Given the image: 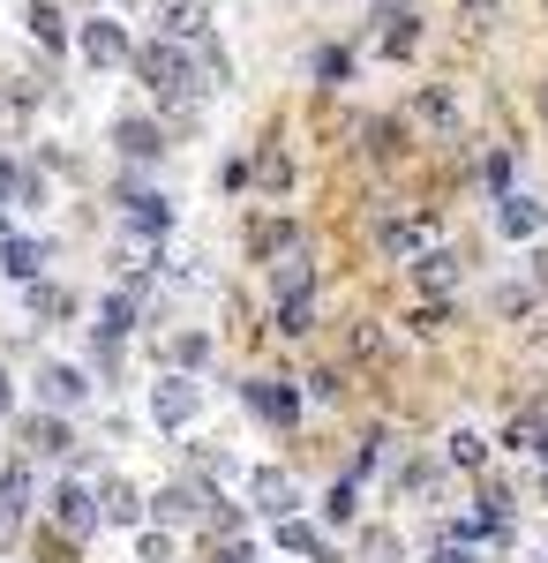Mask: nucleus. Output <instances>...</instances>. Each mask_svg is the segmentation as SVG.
<instances>
[{
	"instance_id": "72a5a7b5",
	"label": "nucleus",
	"mask_w": 548,
	"mask_h": 563,
	"mask_svg": "<svg viewBox=\"0 0 548 563\" xmlns=\"http://www.w3.org/2000/svg\"><path fill=\"white\" fill-rule=\"evenodd\" d=\"M541 346H548V331H541Z\"/></svg>"
},
{
	"instance_id": "b1692460",
	"label": "nucleus",
	"mask_w": 548,
	"mask_h": 563,
	"mask_svg": "<svg viewBox=\"0 0 548 563\" xmlns=\"http://www.w3.org/2000/svg\"><path fill=\"white\" fill-rule=\"evenodd\" d=\"M308 323H316V308H308V294H294V301H278V331H286V339H300Z\"/></svg>"
},
{
	"instance_id": "20e7f679",
	"label": "nucleus",
	"mask_w": 548,
	"mask_h": 563,
	"mask_svg": "<svg viewBox=\"0 0 548 563\" xmlns=\"http://www.w3.org/2000/svg\"><path fill=\"white\" fill-rule=\"evenodd\" d=\"M249 496H255V511H271V519H294V504H300L294 481L278 474V466H255V474H249Z\"/></svg>"
},
{
	"instance_id": "dca6fc26",
	"label": "nucleus",
	"mask_w": 548,
	"mask_h": 563,
	"mask_svg": "<svg viewBox=\"0 0 548 563\" xmlns=\"http://www.w3.org/2000/svg\"><path fill=\"white\" fill-rule=\"evenodd\" d=\"M98 519H113V526L143 519V504H135V488H128V481H106V488H98Z\"/></svg>"
},
{
	"instance_id": "a878e982",
	"label": "nucleus",
	"mask_w": 548,
	"mask_h": 563,
	"mask_svg": "<svg viewBox=\"0 0 548 563\" xmlns=\"http://www.w3.org/2000/svg\"><path fill=\"white\" fill-rule=\"evenodd\" d=\"M316 76H324V84H346V76H353V53H346V45H324V53H316Z\"/></svg>"
},
{
	"instance_id": "f3484780",
	"label": "nucleus",
	"mask_w": 548,
	"mask_h": 563,
	"mask_svg": "<svg viewBox=\"0 0 548 563\" xmlns=\"http://www.w3.org/2000/svg\"><path fill=\"white\" fill-rule=\"evenodd\" d=\"M128 323H135V301H106L98 308V353H113L128 339Z\"/></svg>"
},
{
	"instance_id": "6ab92c4d",
	"label": "nucleus",
	"mask_w": 548,
	"mask_h": 563,
	"mask_svg": "<svg viewBox=\"0 0 548 563\" xmlns=\"http://www.w3.org/2000/svg\"><path fill=\"white\" fill-rule=\"evenodd\" d=\"M39 263H45L39 241H8V249H0V271H8V278H39Z\"/></svg>"
},
{
	"instance_id": "5701e85b",
	"label": "nucleus",
	"mask_w": 548,
	"mask_h": 563,
	"mask_svg": "<svg viewBox=\"0 0 548 563\" xmlns=\"http://www.w3.org/2000/svg\"><path fill=\"white\" fill-rule=\"evenodd\" d=\"M308 278H316V271H308L300 256H286L278 271H271V286H278V301H294V294H308Z\"/></svg>"
},
{
	"instance_id": "9d476101",
	"label": "nucleus",
	"mask_w": 548,
	"mask_h": 563,
	"mask_svg": "<svg viewBox=\"0 0 548 563\" xmlns=\"http://www.w3.org/2000/svg\"><path fill=\"white\" fill-rule=\"evenodd\" d=\"M414 286H421V294H451V286H459V256H451V249L414 256Z\"/></svg>"
},
{
	"instance_id": "2eb2a0df",
	"label": "nucleus",
	"mask_w": 548,
	"mask_h": 563,
	"mask_svg": "<svg viewBox=\"0 0 548 563\" xmlns=\"http://www.w3.org/2000/svg\"><path fill=\"white\" fill-rule=\"evenodd\" d=\"M31 511V466H8L0 474V526H15Z\"/></svg>"
},
{
	"instance_id": "f8f14e48",
	"label": "nucleus",
	"mask_w": 548,
	"mask_h": 563,
	"mask_svg": "<svg viewBox=\"0 0 548 563\" xmlns=\"http://www.w3.org/2000/svg\"><path fill=\"white\" fill-rule=\"evenodd\" d=\"M383 256H428V225L421 218H383Z\"/></svg>"
},
{
	"instance_id": "c85d7f7f",
	"label": "nucleus",
	"mask_w": 548,
	"mask_h": 563,
	"mask_svg": "<svg viewBox=\"0 0 548 563\" xmlns=\"http://www.w3.org/2000/svg\"><path fill=\"white\" fill-rule=\"evenodd\" d=\"M428 563H481V549H473V541H459V533H443V541H436V556Z\"/></svg>"
},
{
	"instance_id": "39448f33",
	"label": "nucleus",
	"mask_w": 548,
	"mask_h": 563,
	"mask_svg": "<svg viewBox=\"0 0 548 563\" xmlns=\"http://www.w3.org/2000/svg\"><path fill=\"white\" fill-rule=\"evenodd\" d=\"M158 519L166 526H211V496L188 488V481H180V488H158Z\"/></svg>"
},
{
	"instance_id": "c756f323",
	"label": "nucleus",
	"mask_w": 548,
	"mask_h": 563,
	"mask_svg": "<svg viewBox=\"0 0 548 563\" xmlns=\"http://www.w3.org/2000/svg\"><path fill=\"white\" fill-rule=\"evenodd\" d=\"M353 504H361V488H353V481H338V488H331V504H324V519H353Z\"/></svg>"
},
{
	"instance_id": "bb28decb",
	"label": "nucleus",
	"mask_w": 548,
	"mask_h": 563,
	"mask_svg": "<svg viewBox=\"0 0 548 563\" xmlns=\"http://www.w3.org/2000/svg\"><path fill=\"white\" fill-rule=\"evenodd\" d=\"M481 459H489V435H473V429L451 435V466H481Z\"/></svg>"
},
{
	"instance_id": "2f4dec72",
	"label": "nucleus",
	"mask_w": 548,
	"mask_h": 563,
	"mask_svg": "<svg viewBox=\"0 0 548 563\" xmlns=\"http://www.w3.org/2000/svg\"><path fill=\"white\" fill-rule=\"evenodd\" d=\"M541 496H548V451H541Z\"/></svg>"
},
{
	"instance_id": "9b49d317",
	"label": "nucleus",
	"mask_w": 548,
	"mask_h": 563,
	"mask_svg": "<svg viewBox=\"0 0 548 563\" xmlns=\"http://www.w3.org/2000/svg\"><path fill=\"white\" fill-rule=\"evenodd\" d=\"M151 413H158L166 429H180V421L196 413V384H188V376H166V384H158V398H151Z\"/></svg>"
},
{
	"instance_id": "412c9836",
	"label": "nucleus",
	"mask_w": 548,
	"mask_h": 563,
	"mask_svg": "<svg viewBox=\"0 0 548 563\" xmlns=\"http://www.w3.org/2000/svg\"><path fill=\"white\" fill-rule=\"evenodd\" d=\"M278 549H300V556L331 563V549H324V541H316V533H308V526H300V519H278Z\"/></svg>"
},
{
	"instance_id": "7ed1b4c3",
	"label": "nucleus",
	"mask_w": 548,
	"mask_h": 563,
	"mask_svg": "<svg viewBox=\"0 0 548 563\" xmlns=\"http://www.w3.org/2000/svg\"><path fill=\"white\" fill-rule=\"evenodd\" d=\"M121 218L143 233V241L173 233V203H166V196H151V188H128V196H121Z\"/></svg>"
},
{
	"instance_id": "f257e3e1",
	"label": "nucleus",
	"mask_w": 548,
	"mask_h": 563,
	"mask_svg": "<svg viewBox=\"0 0 548 563\" xmlns=\"http://www.w3.org/2000/svg\"><path fill=\"white\" fill-rule=\"evenodd\" d=\"M143 76L166 90V98H188L196 90V68H188V53H180V38H166V45H151L143 53Z\"/></svg>"
},
{
	"instance_id": "ddd939ff",
	"label": "nucleus",
	"mask_w": 548,
	"mask_h": 563,
	"mask_svg": "<svg viewBox=\"0 0 548 563\" xmlns=\"http://www.w3.org/2000/svg\"><path fill=\"white\" fill-rule=\"evenodd\" d=\"M84 376H76V368H61V361H45V376H39V398L45 406H76V398H84Z\"/></svg>"
},
{
	"instance_id": "423d86ee",
	"label": "nucleus",
	"mask_w": 548,
	"mask_h": 563,
	"mask_svg": "<svg viewBox=\"0 0 548 563\" xmlns=\"http://www.w3.org/2000/svg\"><path fill=\"white\" fill-rule=\"evenodd\" d=\"M376 23H383V53H391V60H406L414 38H421V15H414V8H398V0H383Z\"/></svg>"
},
{
	"instance_id": "473e14b6",
	"label": "nucleus",
	"mask_w": 548,
	"mask_h": 563,
	"mask_svg": "<svg viewBox=\"0 0 548 563\" xmlns=\"http://www.w3.org/2000/svg\"><path fill=\"white\" fill-rule=\"evenodd\" d=\"M0 413H8V376H0Z\"/></svg>"
},
{
	"instance_id": "1a4fd4ad",
	"label": "nucleus",
	"mask_w": 548,
	"mask_h": 563,
	"mask_svg": "<svg viewBox=\"0 0 548 563\" xmlns=\"http://www.w3.org/2000/svg\"><path fill=\"white\" fill-rule=\"evenodd\" d=\"M113 143H121V158H135V166H151V158L166 151V135L151 129V121H135V113H128V121H113Z\"/></svg>"
},
{
	"instance_id": "7c9ffc66",
	"label": "nucleus",
	"mask_w": 548,
	"mask_h": 563,
	"mask_svg": "<svg viewBox=\"0 0 548 563\" xmlns=\"http://www.w3.org/2000/svg\"><path fill=\"white\" fill-rule=\"evenodd\" d=\"M218 563H255V549H249V541H233V549H218Z\"/></svg>"
},
{
	"instance_id": "aec40b11",
	"label": "nucleus",
	"mask_w": 548,
	"mask_h": 563,
	"mask_svg": "<svg viewBox=\"0 0 548 563\" xmlns=\"http://www.w3.org/2000/svg\"><path fill=\"white\" fill-rule=\"evenodd\" d=\"M414 113H421L428 129H459V98H451V90H421V106H414Z\"/></svg>"
},
{
	"instance_id": "4468645a",
	"label": "nucleus",
	"mask_w": 548,
	"mask_h": 563,
	"mask_svg": "<svg viewBox=\"0 0 548 563\" xmlns=\"http://www.w3.org/2000/svg\"><path fill=\"white\" fill-rule=\"evenodd\" d=\"M84 53L98 60V68H113V60H128V38H121V23H84Z\"/></svg>"
},
{
	"instance_id": "6e6552de",
	"label": "nucleus",
	"mask_w": 548,
	"mask_h": 563,
	"mask_svg": "<svg viewBox=\"0 0 548 563\" xmlns=\"http://www.w3.org/2000/svg\"><path fill=\"white\" fill-rule=\"evenodd\" d=\"M53 519L68 526V533H90V526H98V496L76 488V481H61V488H53Z\"/></svg>"
},
{
	"instance_id": "a211bd4d",
	"label": "nucleus",
	"mask_w": 548,
	"mask_h": 563,
	"mask_svg": "<svg viewBox=\"0 0 548 563\" xmlns=\"http://www.w3.org/2000/svg\"><path fill=\"white\" fill-rule=\"evenodd\" d=\"M504 443H511V451H526V459H541V451H548V413H526V421H511Z\"/></svg>"
},
{
	"instance_id": "f03ea898",
	"label": "nucleus",
	"mask_w": 548,
	"mask_h": 563,
	"mask_svg": "<svg viewBox=\"0 0 548 563\" xmlns=\"http://www.w3.org/2000/svg\"><path fill=\"white\" fill-rule=\"evenodd\" d=\"M241 398H249L255 413L271 421V429H294L300 421V390L294 384H271V376H255V384H241Z\"/></svg>"
},
{
	"instance_id": "cd10ccee",
	"label": "nucleus",
	"mask_w": 548,
	"mask_h": 563,
	"mask_svg": "<svg viewBox=\"0 0 548 563\" xmlns=\"http://www.w3.org/2000/svg\"><path fill=\"white\" fill-rule=\"evenodd\" d=\"M31 31H39L45 45H61V38H68V23H61V8H45V0L31 8Z\"/></svg>"
},
{
	"instance_id": "4be33fe9",
	"label": "nucleus",
	"mask_w": 548,
	"mask_h": 563,
	"mask_svg": "<svg viewBox=\"0 0 548 563\" xmlns=\"http://www.w3.org/2000/svg\"><path fill=\"white\" fill-rule=\"evenodd\" d=\"M249 249H255V256H278V249H294V225H286V218H263V225L249 233Z\"/></svg>"
},
{
	"instance_id": "393cba45",
	"label": "nucleus",
	"mask_w": 548,
	"mask_h": 563,
	"mask_svg": "<svg viewBox=\"0 0 548 563\" xmlns=\"http://www.w3.org/2000/svg\"><path fill=\"white\" fill-rule=\"evenodd\" d=\"M31 451H76V443H68V429H61V421H53V413H45V421H31Z\"/></svg>"
},
{
	"instance_id": "0eeeda50",
	"label": "nucleus",
	"mask_w": 548,
	"mask_h": 563,
	"mask_svg": "<svg viewBox=\"0 0 548 563\" xmlns=\"http://www.w3.org/2000/svg\"><path fill=\"white\" fill-rule=\"evenodd\" d=\"M496 225H504V241H534V233L548 225V203H541V196H504Z\"/></svg>"
}]
</instances>
